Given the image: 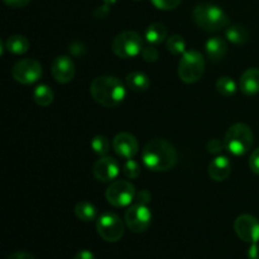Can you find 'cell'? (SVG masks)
<instances>
[{"mask_svg":"<svg viewBox=\"0 0 259 259\" xmlns=\"http://www.w3.org/2000/svg\"><path fill=\"white\" fill-rule=\"evenodd\" d=\"M144 166L154 172H166L174 168L177 163V152L166 139L156 138L149 141L142 152Z\"/></svg>","mask_w":259,"mask_h":259,"instance_id":"cell-1","label":"cell"},{"mask_svg":"<svg viewBox=\"0 0 259 259\" xmlns=\"http://www.w3.org/2000/svg\"><path fill=\"white\" fill-rule=\"evenodd\" d=\"M90 94L94 100L105 108H115L126 95L125 85L115 76H99L91 82Z\"/></svg>","mask_w":259,"mask_h":259,"instance_id":"cell-2","label":"cell"},{"mask_svg":"<svg viewBox=\"0 0 259 259\" xmlns=\"http://www.w3.org/2000/svg\"><path fill=\"white\" fill-rule=\"evenodd\" d=\"M192 19L197 27L206 32H219L229 27V17L218 5L199 4L192 10Z\"/></svg>","mask_w":259,"mask_h":259,"instance_id":"cell-3","label":"cell"},{"mask_svg":"<svg viewBox=\"0 0 259 259\" xmlns=\"http://www.w3.org/2000/svg\"><path fill=\"white\" fill-rule=\"evenodd\" d=\"M225 147L234 156H243L253 146L254 136L249 125L244 123L233 124L225 134Z\"/></svg>","mask_w":259,"mask_h":259,"instance_id":"cell-4","label":"cell"},{"mask_svg":"<svg viewBox=\"0 0 259 259\" xmlns=\"http://www.w3.org/2000/svg\"><path fill=\"white\" fill-rule=\"evenodd\" d=\"M205 71V60L196 50H190L182 55L179 63V77L185 83L197 82Z\"/></svg>","mask_w":259,"mask_h":259,"instance_id":"cell-5","label":"cell"},{"mask_svg":"<svg viewBox=\"0 0 259 259\" xmlns=\"http://www.w3.org/2000/svg\"><path fill=\"white\" fill-rule=\"evenodd\" d=\"M143 39L141 34L134 30H125L116 35L111 43V50L114 55L119 58H132L142 53L143 50Z\"/></svg>","mask_w":259,"mask_h":259,"instance_id":"cell-6","label":"cell"},{"mask_svg":"<svg viewBox=\"0 0 259 259\" xmlns=\"http://www.w3.org/2000/svg\"><path fill=\"white\" fill-rule=\"evenodd\" d=\"M96 230L104 240L115 243L123 238L124 224L120 218L114 212H104L98 218Z\"/></svg>","mask_w":259,"mask_h":259,"instance_id":"cell-7","label":"cell"},{"mask_svg":"<svg viewBox=\"0 0 259 259\" xmlns=\"http://www.w3.org/2000/svg\"><path fill=\"white\" fill-rule=\"evenodd\" d=\"M106 201L114 207H124L132 204L136 197V187L132 182L125 180L114 181L106 189L105 192Z\"/></svg>","mask_w":259,"mask_h":259,"instance_id":"cell-8","label":"cell"},{"mask_svg":"<svg viewBox=\"0 0 259 259\" xmlns=\"http://www.w3.org/2000/svg\"><path fill=\"white\" fill-rule=\"evenodd\" d=\"M12 76L17 82L30 85L42 76V65L34 58H23L13 66Z\"/></svg>","mask_w":259,"mask_h":259,"instance_id":"cell-9","label":"cell"},{"mask_svg":"<svg viewBox=\"0 0 259 259\" xmlns=\"http://www.w3.org/2000/svg\"><path fill=\"white\" fill-rule=\"evenodd\" d=\"M152 223V212L147 205L134 204L125 212V224L133 233H143Z\"/></svg>","mask_w":259,"mask_h":259,"instance_id":"cell-10","label":"cell"},{"mask_svg":"<svg viewBox=\"0 0 259 259\" xmlns=\"http://www.w3.org/2000/svg\"><path fill=\"white\" fill-rule=\"evenodd\" d=\"M234 230L243 242L258 243L259 240V220L253 215H240L234 222Z\"/></svg>","mask_w":259,"mask_h":259,"instance_id":"cell-11","label":"cell"},{"mask_svg":"<svg viewBox=\"0 0 259 259\" xmlns=\"http://www.w3.org/2000/svg\"><path fill=\"white\" fill-rule=\"evenodd\" d=\"M113 148L114 152L119 157L125 159H131L138 153L139 144L136 137L126 132L118 133L113 139Z\"/></svg>","mask_w":259,"mask_h":259,"instance_id":"cell-12","label":"cell"},{"mask_svg":"<svg viewBox=\"0 0 259 259\" xmlns=\"http://www.w3.org/2000/svg\"><path fill=\"white\" fill-rule=\"evenodd\" d=\"M93 174L95 179L100 182L113 181L119 175V163L113 157H100V159L94 163Z\"/></svg>","mask_w":259,"mask_h":259,"instance_id":"cell-13","label":"cell"},{"mask_svg":"<svg viewBox=\"0 0 259 259\" xmlns=\"http://www.w3.org/2000/svg\"><path fill=\"white\" fill-rule=\"evenodd\" d=\"M51 72L58 83H68L75 76V63L68 56H57L52 62Z\"/></svg>","mask_w":259,"mask_h":259,"instance_id":"cell-14","label":"cell"},{"mask_svg":"<svg viewBox=\"0 0 259 259\" xmlns=\"http://www.w3.org/2000/svg\"><path fill=\"white\" fill-rule=\"evenodd\" d=\"M230 174H232V162L228 157L219 156L210 162L209 176L214 181H224L230 176Z\"/></svg>","mask_w":259,"mask_h":259,"instance_id":"cell-15","label":"cell"},{"mask_svg":"<svg viewBox=\"0 0 259 259\" xmlns=\"http://www.w3.org/2000/svg\"><path fill=\"white\" fill-rule=\"evenodd\" d=\"M239 89L244 95L254 96L259 93V68H248L240 76Z\"/></svg>","mask_w":259,"mask_h":259,"instance_id":"cell-16","label":"cell"},{"mask_svg":"<svg viewBox=\"0 0 259 259\" xmlns=\"http://www.w3.org/2000/svg\"><path fill=\"white\" fill-rule=\"evenodd\" d=\"M205 51H206V55L210 60L218 62V61L223 60L225 57V55H227V40L223 39L222 37L209 38L206 45H205Z\"/></svg>","mask_w":259,"mask_h":259,"instance_id":"cell-17","label":"cell"},{"mask_svg":"<svg viewBox=\"0 0 259 259\" xmlns=\"http://www.w3.org/2000/svg\"><path fill=\"white\" fill-rule=\"evenodd\" d=\"M126 86H128L131 90L136 91V93H142V91H146L147 89L151 85V81L149 77L143 72H139V71H134L126 75L125 78Z\"/></svg>","mask_w":259,"mask_h":259,"instance_id":"cell-18","label":"cell"},{"mask_svg":"<svg viewBox=\"0 0 259 259\" xmlns=\"http://www.w3.org/2000/svg\"><path fill=\"white\" fill-rule=\"evenodd\" d=\"M167 38V28L162 23H153L146 30V39L149 45H161Z\"/></svg>","mask_w":259,"mask_h":259,"instance_id":"cell-19","label":"cell"},{"mask_svg":"<svg viewBox=\"0 0 259 259\" xmlns=\"http://www.w3.org/2000/svg\"><path fill=\"white\" fill-rule=\"evenodd\" d=\"M73 211H75L77 219H80L81 222L90 223L98 218V209L95 207V205L89 201L77 202Z\"/></svg>","mask_w":259,"mask_h":259,"instance_id":"cell-20","label":"cell"},{"mask_svg":"<svg viewBox=\"0 0 259 259\" xmlns=\"http://www.w3.org/2000/svg\"><path fill=\"white\" fill-rule=\"evenodd\" d=\"M225 37L234 45H244L249 40V33L243 25L233 24L225 29Z\"/></svg>","mask_w":259,"mask_h":259,"instance_id":"cell-21","label":"cell"},{"mask_svg":"<svg viewBox=\"0 0 259 259\" xmlns=\"http://www.w3.org/2000/svg\"><path fill=\"white\" fill-rule=\"evenodd\" d=\"M5 48L14 55H23L29 48V40L24 35L14 34L8 38L5 42Z\"/></svg>","mask_w":259,"mask_h":259,"instance_id":"cell-22","label":"cell"},{"mask_svg":"<svg viewBox=\"0 0 259 259\" xmlns=\"http://www.w3.org/2000/svg\"><path fill=\"white\" fill-rule=\"evenodd\" d=\"M33 99L39 106H48L53 101V91L47 85H38L33 91Z\"/></svg>","mask_w":259,"mask_h":259,"instance_id":"cell-23","label":"cell"},{"mask_svg":"<svg viewBox=\"0 0 259 259\" xmlns=\"http://www.w3.org/2000/svg\"><path fill=\"white\" fill-rule=\"evenodd\" d=\"M215 88H217L218 93L222 94L223 96H227V98L233 96L237 93V83L229 76H223V77L218 78Z\"/></svg>","mask_w":259,"mask_h":259,"instance_id":"cell-24","label":"cell"},{"mask_svg":"<svg viewBox=\"0 0 259 259\" xmlns=\"http://www.w3.org/2000/svg\"><path fill=\"white\" fill-rule=\"evenodd\" d=\"M166 48L168 52H171L172 55L179 56L184 55L186 52V42H185L184 37L180 34H174L171 37L167 38L166 40Z\"/></svg>","mask_w":259,"mask_h":259,"instance_id":"cell-25","label":"cell"},{"mask_svg":"<svg viewBox=\"0 0 259 259\" xmlns=\"http://www.w3.org/2000/svg\"><path fill=\"white\" fill-rule=\"evenodd\" d=\"M90 144L93 151L100 157L106 156L109 149H110V142H109V139L105 136H95L91 139Z\"/></svg>","mask_w":259,"mask_h":259,"instance_id":"cell-26","label":"cell"},{"mask_svg":"<svg viewBox=\"0 0 259 259\" xmlns=\"http://www.w3.org/2000/svg\"><path fill=\"white\" fill-rule=\"evenodd\" d=\"M123 174L126 179L134 180L141 175V166L137 161H134L133 158L126 159L123 163Z\"/></svg>","mask_w":259,"mask_h":259,"instance_id":"cell-27","label":"cell"},{"mask_svg":"<svg viewBox=\"0 0 259 259\" xmlns=\"http://www.w3.org/2000/svg\"><path fill=\"white\" fill-rule=\"evenodd\" d=\"M141 55L146 62H156V61L158 60L159 53L158 50H157L153 45H149L148 47H144L143 50H142Z\"/></svg>","mask_w":259,"mask_h":259,"instance_id":"cell-28","label":"cell"},{"mask_svg":"<svg viewBox=\"0 0 259 259\" xmlns=\"http://www.w3.org/2000/svg\"><path fill=\"white\" fill-rule=\"evenodd\" d=\"M152 4L161 10H172L177 8L181 3V0H151Z\"/></svg>","mask_w":259,"mask_h":259,"instance_id":"cell-29","label":"cell"},{"mask_svg":"<svg viewBox=\"0 0 259 259\" xmlns=\"http://www.w3.org/2000/svg\"><path fill=\"white\" fill-rule=\"evenodd\" d=\"M206 148L207 151H209V153L219 154L222 153L224 149H227V147H225V142L220 141V139L218 138H214V139H210V141L207 142Z\"/></svg>","mask_w":259,"mask_h":259,"instance_id":"cell-30","label":"cell"},{"mask_svg":"<svg viewBox=\"0 0 259 259\" xmlns=\"http://www.w3.org/2000/svg\"><path fill=\"white\" fill-rule=\"evenodd\" d=\"M249 167L255 175H259V148L255 149L249 158Z\"/></svg>","mask_w":259,"mask_h":259,"instance_id":"cell-31","label":"cell"},{"mask_svg":"<svg viewBox=\"0 0 259 259\" xmlns=\"http://www.w3.org/2000/svg\"><path fill=\"white\" fill-rule=\"evenodd\" d=\"M136 200L138 204L147 205L149 202V200H151V192H149L148 190H142L141 192H138V194L136 195Z\"/></svg>","mask_w":259,"mask_h":259,"instance_id":"cell-32","label":"cell"},{"mask_svg":"<svg viewBox=\"0 0 259 259\" xmlns=\"http://www.w3.org/2000/svg\"><path fill=\"white\" fill-rule=\"evenodd\" d=\"M30 0H4L5 4L10 8H24L29 4Z\"/></svg>","mask_w":259,"mask_h":259,"instance_id":"cell-33","label":"cell"},{"mask_svg":"<svg viewBox=\"0 0 259 259\" xmlns=\"http://www.w3.org/2000/svg\"><path fill=\"white\" fill-rule=\"evenodd\" d=\"M248 258L259 259V244L258 243H253V244H250L249 250H248Z\"/></svg>","mask_w":259,"mask_h":259,"instance_id":"cell-34","label":"cell"},{"mask_svg":"<svg viewBox=\"0 0 259 259\" xmlns=\"http://www.w3.org/2000/svg\"><path fill=\"white\" fill-rule=\"evenodd\" d=\"M7 259H35L34 255L27 252H17L10 254Z\"/></svg>","mask_w":259,"mask_h":259,"instance_id":"cell-35","label":"cell"},{"mask_svg":"<svg viewBox=\"0 0 259 259\" xmlns=\"http://www.w3.org/2000/svg\"><path fill=\"white\" fill-rule=\"evenodd\" d=\"M73 259H95V255H94L93 252L88 249L80 250L78 253H76V255L73 257Z\"/></svg>","mask_w":259,"mask_h":259,"instance_id":"cell-36","label":"cell"},{"mask_svg":"<svg viewBox=\"0 0 259 259\" xmlns=\"http://www.w3.org/2000/svg\"><path fill=\"white\" fill-rule=\"evenodd\" d=\"M136 2H141V0H136Z\"/></svg>","mask_w":259,"mask_h":259,"instance_id":"cell-37","label":"cell"}]
</instances>
